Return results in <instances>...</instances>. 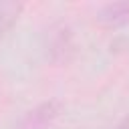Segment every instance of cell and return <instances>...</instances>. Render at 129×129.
<instances>
[{"mask_svg": "<svg viewBox=\"0 0 129 129\" xmlns=\"http://www.w3.org/2000/svg\"><path fill=\"white\" fill-rule=\"evenodd\" d=\"M97 20L107 26H123L129 24V2H113L105 4L97 12Z\"/></svg>", "mask_w": 129, "mask_h": 129, "instance_id": "cell-2", "label": "cell"}, {"mask_svg": "<svg viewBox=\"0 0 129 129\" xmlns=\"http://www.w3.org/2000/svg\"><path fill=\"white\" fill-rule=\"evenodd\" d=\"M22 4L20 2H0V36L6 34L14 22L18 20L20 12H22Z\"/></svg>", "mask_w": 129, "mask_h": 129, "instance_id": "cell-3", "label": "cell"}, {"mask_svg": "<svg viewBox=\"0 0 129 129\" xmlns=\"http://www.w3.org/2000/svg\"><path fill=\"white\" fill-rule=\"evenodd\" d=\"M60 111V103L58 101H44L40 105H36L34 109H30L14 129H46L58 115Z\"/></svg>", "mask_w": 129, "mask_h": 129, "instance_id": "cell-1", "label": "cell"}, {"mask_svg": "<svg viewBox=\"0 0 129 129\" xmlns=\"http://www.w3.org/2000/svg\"><path fill=\"white\" fill-rule=\"evenodd\" d=\"M113 129H129V113H127V115H125V117H123Z\"/></svg>", "mask_w": 129, "mask_h": 129, "instance_id": "cell-4", "label": "cell"}]
</instances>
